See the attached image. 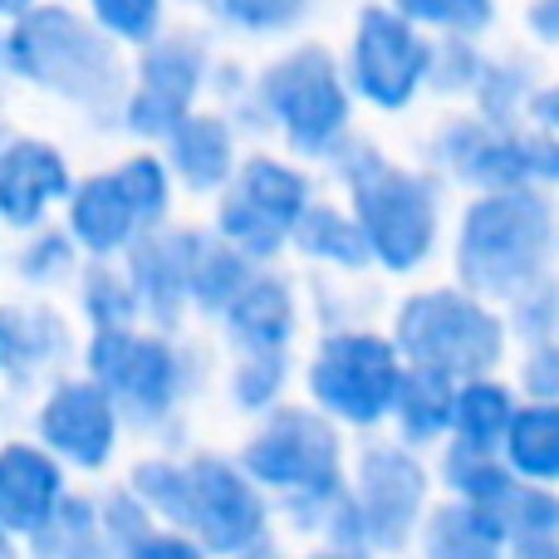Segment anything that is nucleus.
Instances as JSON below:
<instances>
[{
    "label": "nucleus",
    "mask_w": 559,
    "mask_h": 559,
    "mask_svg": "<svg viewBox=\"0 0 559 559\" xmlns=\"http://www.w3.org/2000/svg\"><path fill=\"white\" fill-rule=\"evenodd\" d=\"M403 413L417 432H427V427H437L447 417V388H442V378L432 373V364L403 388Z\"/></svg>",
    "instance_id": "nucleus-21"
},
{
    "label": "nucleus",
    "mask_w": 559,
    "mask_h": 559,
    "mask_svg": "<svg viewBox=\"0 0 559 559\" xmlns=\"http://www.w3.org/2000/svg\"><path fill=\"white\" fill-rule=\"evenodd\" d=\"M427 49L407 35L397 20L388 15H368L364 20V39H358V84L368 88L383 104H397V98L413 88V79L423 74Z\"/></svg>",
    "instance_id": "nucleus-11"
},
{
    "label": "nucleus",
    "mask_w": 559,
    "mask_h": 559,
    "mask_svg": "<svg viewBox=\"0 0 559 559\" xmlns=\"http://www.w3.org/2000/svg\"><path fill=\"white\" fill-rule=\"evenodd\" d=\"M251 466L265 481L285 486H329L334 476V442L309 417H285L271 437L251 452Z\"/></svg>",
    "instance_id": "nucleus-10"
},
{
    "label": "nucleus",
    "mask_w": 559,
    "mask_h": 559,
    "mask_svg": "<svg viewBox=\"0 0 559 559\" xmlns=\"http://www.w3.org/2000/svg\"><path fill=\"white\" fill-rule=\"evenodd\" d=\"M182 163L197 187L216 182L226 173V133L216 123H192L182 138Z\"/></svg>",
    "instance_id": "nucleus-19"
},
{
    "label": "nucleus",
    "mask_w": 559,
    "mask_h": 559,
    "mask_svg": "<svg viewBox=\"0 0 559 559\" xmlns=\"http://www.w3.org/2000/svg\"><path fill=\"white\" fill-rule=\"evenodd\" d=\"M10 5H20V0H10Z\"/></svg>",
    "instance_id": "nucleus-29"
},
{
    "label": "nucleus",
    "mask_w": 559,
    "mask_h": 559,
    "mask_svg": "<svg viewBox=\"0 0 559 559\" xmlns=\"http://www.w3.org/2000/svg\"><path fill=\"white\" fill-rule=\"evenodd\" d=\"M64 187V167L49 147H35V143H20L15 153L5 157V177H0V192H5V212L15 222L35 216V206L45 197H55Z\"/></svg>",
    "instance_id": "nucleus-15"
},
{
    "label": "nucleus",
    "mask_w": 559,
    "mask_h": 559,
    "mask_svg": "<svg viewBox=\"0 0 559 559\" xmlns=\"http://www.w3.org/2000/svg\"><path fill=\"white\" fill-rule=\"evenodd\" d=\"M535 25H540V29H550V35H559V0H545V5H540V15H535Z\"/></svg>",
    "instance_id": "nucleus-27"
},
{
    "label": "nucleus",
    "mask_w": 559,
    "mask_h": 559,
    "mask_svg": "<svg viewBox=\"0 0 559 559\" xmlns=\"http://www.w3.org/2000/svg\"><path fill=\"white\" fill-rule=\"evenodd\" d=\"M397 368L378 338H334L314 368V393L348 417H378L393 403Z\"/></svg>",
    "instance_id": "nucleus-4"
},
{
    "label": "nucleus",
    "mask_w": 559,
    "mask_h": 559,
    "mask_svg": "<svg viewBox=\"0 0 559 559\" xmlns=\"http://www.w3.org/2000/svg\"><path fill=\"white\" fill-rule=\"evenodd\" d=\"M423 476L403 462V456H373L368 462V506H373L378 525H403L417 506V491H423Z\"/></svg>",
    "instance_id": "nucleus-17"
},
{
    "label": "nucleus",
    "mask_w": 559,
    "mask_h": 559,
    "mask_svg": "<svg viewBox=\"0 0 559 559\" xmlns=\"http://www.w3.org/2000/svg\"><path fill=\"white\" fill-rule=\"evenodd\" d=\"M15 64H25L35 79H55L64 88H88L98 79H108V59L98 49V39H88L84 29L74 25L59 10H45L35 15L25 29L15 35Z\"/></svg>",
    "instance_id": "nucleus-5"
},
{
    "label": "nucleus",
    "mask_w": 559,
    "mask_h": 559,
    "mask_svg": "<svg viewBox=\"0 0 559 559\" xmlns=\"http://www.w3.org/2000/svg\"><path fill=\"white\" fill-rule=\"evenodd\" d=\"M545 241V212L531 197H511V202H486L466 222V275L481 285L506 289L535 265Z\"/></svg>",
    "instance_id": "nucleus-1"
},
{
    "label": "nucleus",
    "mask_w": 559,
    "mask_h": 559,
    "mask_svg": "<svg viewBox=\"0 0 559 559\" xmlns=\"http://www.w3.org/2000/svg\"><path fill=\"white\" fill-rule=\"evenodd\" d=\"M98 10H104V20L118 25L123 35H143L157 15V0H98Z\"/></svg>",
    "instance_id": "nucleus-24"
},
{
    "label": "nucleus",
    "mask_w": 559,
    "mask_h": 559,
    "mask_svg": "<svg viewBox=\"0 0 559 559\" xmlns=\"http://www.w3.org/2000/svg\"><path fill=\"white\" fill-rule=\"evenodd\" d=\"M358 202H364L368 231H373L378 251L393 265H407L423 255L427 236H432V216H427V197L417 182L397 173L358 177Z\"/></svg>",
    "instance_id": "nucleus-6"
},
{
    "label": "nucleus",
    "mask_w": 559,
    "mask_h": 559,
    "mask_svg": "<svg viewBox=\"0 0 559 559\" xmlns=\"http://www.w3.org/2000/svg\"><path fill=\"white\" fill-rule=\"evenodd\" d=\"M55 466L39 462L35 452H5V472H0V511H5V521L15 525V531H25V525H39L49 511V501H55Z\"/></svg>",
    "instance_id": "nucleus-14"
},
{
    "label": "nucleus",
    "mask_w": 559,
    "mask_h": 559,
    "mask_svg": "<svg viewBox=\"0 0 559 559\" xmlns=\"http://www.w3.org/2000/svg\"><path fill=\"white\" fill-rule=\"evenodd\" d=\"M506 417H511V407H506V397L496 388H472L462 397V427L472 437H496L506 427Z\"/></svg>",
    "instance_id": "nucleus-22"
},
{
    "label": "nucleus",
    "mask_w": 559,
    "mask_h": 559,
    "mask_svg": "<svg viewBox=\"0 0 559 559\" xmlns=\"http://www.w3.org/2000/svg\"><path fill=\"white\" fill-rule=\"evenodd\" d=\"M511 452L525 472L555 476L559 472V407H535V413H525L511 432Z\"/></svg>",
    "instance_id": "nucleus-18"
},
{
    "label": "nucleus",
    "mask_w": 559,
    "mask_h": 559,
    "mask_svg": "<svg viewBox=\"0 0 559 559\" xmlns=\"http://www.w3.org/2000/svg\"><path fill=\"white\" fill-rule=\"evenodd\" d=\"M236 324L255 338H280L285 334V295L275 285H255L251 295L236 305Z\"/></svg>",
    "instance_id": "nucleus-20"
},
{
    "label": "nucleus",
    "mask_w": 559,
    "mask_h": 559,
    "mask_svg": "<svg viewBox=\"0 0 559 559\" xmlns=\"http://www.w3.org/2000/svg\"><path fill=\"white\" fill-rule=\"evenodd\" d=\"M98 373L118 388V393L138 397V403H163L167 393V354L157 344H138V338H123V334H108L98 344Z\"/></svg>",
    "instance_id": "nucleus-13"
},
{
    "label": "nucleus",
    "mask_w": 559,
    "mask_h": 559,
    "mask_svg": "<svg viewBox=\"0 0 559 559\" xmlns=\"http://www.w3.org/2000/svg\"><path fill=\"white\" fill-rule=\"evenodd\" d=\"M147 491L163 496L173 511L192 515V521L212 535V545H241L246 535L261 525V506H255L251 491H246L231 472H222V466H197L187 481H177L173 472L147 476Z\"/></svg>",
    "instance_id": "nucleus-3"
},
{
    "label": "nucleus",
    "mask_w": 559,
    "mask_h": 559,
    "mask_svg": "<svg viewBox=\"0 0 559 559\" xmlns=\"http://www.w3.org/2000/svg\"><path fill=\"white\" fill-rule=\"evenodd\" d=\"M108 432H114V413L94 388H64L45 413V437L79 462H98L108 452Z\"/></svg>",
    "instance_id": "nucleus-12"
},
{
    "label": "nucleus",
    "mask_w": 559,
    "mask_h": 559,
    "mask_svg": "<svg viewBox=\"0 0 559 559\" xmlns=\"http://www.w3.org/2000/svg\"><path fill=\"white\" fill-rule=\"evenodd\" d=\"M271 98L305 147L329 143L338 118H344V98H338L334 79H329V64L319 55H305V59L280 69L271 79Z\"/></svg>",
    "instance_id": "nucleus-8"
},
{
    "label": "nucleus",
    "mask_w": 559,
    "mask_h": 559,
    "mask_svg": "<svg viewBox=\"0 0 559 559\" xmlns=\"http://www.w3.org/2000/svg\"><path fill=\"white\" fill-rule=\"evenodd\" d=\"M163 202V177L153 163H133L123 177H104V182H88L84 197L74 206V226L88 246L108 251L118 236L133 226V216H147Z\"/></svg>",
    "instance_id": "nucleus-7"
},
{
    "label": "nucleus",
    "mask_w": 559,
    "mask_h": 559,
    "mask_svg": "<svg viewBox=\"0 0 559 559\" xmlns=\"http://www.w3.org/2000/svg\"><path fill=\"white\" fill-rule=\"evenodd\" d=\"M187 88H192V59L182 55H157L147 64V88L138 98V128L143 133H157L163 123H173L187 104Z\"/></svg>",
    "instance_id": "nucleus-16"
},
{
    "label": "nucleus",
    "mask_w": 559,
    "mask_h": 559,
    "mask_svg": "<svg viewBox=\"0 0 559 559\" xmlns=\"http://www.w3.org/2000/svg\"><path fill=\"white\" fill-rule=\"evenodd\" d=\"M295 212H299V182L271 163H255L251 173H246L241 192L231 197L226 231H231L236 241H246L251 251H271L275 236L295 222Z\"/></svg>",
    "instance_id": "nucleus-9"
},
{
    "label": "nucleus",
    "mask_w": 559,
    "mask_h": 559,
    "mask_svg": "<svg viewBox=\"0 0 559 559\" xmlns=\"http://www.w3.org/2000/svg\"><path fill=\"white\" fill-rule=\"evenodd\" d=\"M413 15H427V20H447V25H472L481 20L486 0H403Z\"/></svg>",
    "instance_id": "nucleus-25"
},
{
    "label": "nucleus",
    "mask_w": 559,
    "mask_h": 559,
    "mask_svg": "<svg viewBox=\"0 0 559 559\" xmlns=\"http://www.w3.org/2000/svg\"><path fill=\"white\" fill-rule=\"evenodd\" d=\"M305 241H309V251H334L344 261H358V236L348 226H338V216H329V212H314V222L305 226Z\"/></svg>",
    "instance_id": "nucleus-23"
},
{
    "label": "nucleus",
    "mask_w": 559,
    "mask_h": 559,
    "mask_svg": "<svg viewBox=\"0 0 559 559\" xmlns=\"http://www.w3.org/2000/svg\"><path fill=\"white\" fill-rule=\"evenodd\" d=\"M540 114H545V118H555V123H559V94H555V98H540Z\"/></svg>",
    "instance_id": "nucleus-28"
},
{
    "label": "nucleus",
    "mask_w": 559,
    "mask_h": 559,
    "mask_svg": "<svg viewBox=\"0 0 559 559\" xmlns=\"http://www.w3.org/2000/svg\"><path fill=\"white\" fill-rule=\"evenodd\" d=\"M231 10L251 25H275V20H289L299 10V0H231Z\"/></svg>",
    "instance_id": "nucleus-26"
},
{
    "label": "nucleus",
    "mask_w": 559,
    "mask_h": 559,
    "mask_svg": "<svg viewBox=\"0 0 559 559\" xmlns=\"http://www.w3.org/2000/svg\"><path fill=\"white\" fill-rule=\"evenodd\" d=\"M403 344L437 368H481L496 358V324L456 295L417 299L403 319Z\"/></svg>",
    "instance_id": "nucleus-2"
}]
</instances>
